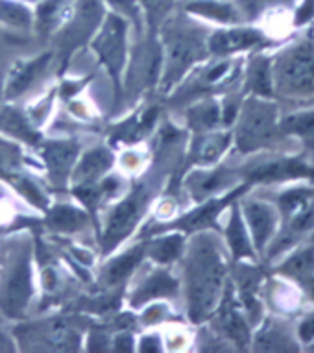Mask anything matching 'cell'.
I'll use <instances>...</instances> for the list:
<instances>
[{"instance_id": "6da1fadb", "label": "cell", "mask_w": 314, "mask_h": 353, "mask_svg": "<svg viewBox=\"0 0 314 353\" xmlns=\"http://www.w3.org/2000/svg\"><path fill=\"white\" fill-rule=\"evenodd\" d=\"M273 93L283 100L314 99V39L292 43L272 58Z\"/></svg>"}, {"instance_id": "7a4b0ae2", "label": "cell", "mask_w": 314, "mask_h": 353, "mask_svg": "<svg viewBox=\"0 0 314 353\" xmlns=\"http://www.w3.org/2000/svg\"><path fill=\"white\" fill-rule=\"evenodd\" d=\"M285 139L280 130V105L273 99L250 97L240 111L237 146L242 154L272 148Z\"/></svg>"}, {"instance_id": "3957f363", "label": "cell", "mask_w": 314, "mask_h": 353, "mask_svg": "<svg viewBox=\"0 0 314 353\" xmlns=\"http://www.w3.org/2000/svg\"><path fill=\"white\" fill-rule=\"evenodd\" d=\"M226 267L222 263L218 250L211 243L200 246L191 270V300L192 316L204 319L215 307L224 285Z\"/></svg>"}, {"instance_id": "277c9868", "label": "cell", "mask_w": 314, "mask_h": 353, "mask_svg": "<svg viewBox=\"0 0 314 353\" xmlns=\"http://www.w3.org/2000/svg\"><path fill=\"white\" fill-rule=\"evenodd\" d=\"M244 174L248 183H289V181L314 183V165L308 161L305 154L264 157L246 168Z\"/></svg>"}, {"instance_id": "5b68a950", "label": "cell", "mask_w": 314, "mask_h": 353, "mask_svg": "<svg viewBox=\"0 0 314 353\" xmlns=\"http://www.w3.org/2000/svg\"><path fill=\"white\" fill-rule=\"evenodd\" d=\"M242 216H244V222L248 226V232H250L251 243L255 246V252L262 254L264 250H268L273 237L280 232V209H278L275 203L251 200V202L244 203Z\"/></svg>"}, {"instance_id": "8992f818", "label": "cell", "mask_w": 314, "mask_h": 353, "mask_svg": "<svg viewBox=\"0 0 314 353\" xmlns=\"http://www.w3.org/2000/svg\"><path fill=\"white\" fill-rule=\"evenodd\" d=\"M275 272L300 287L303 294L314 301V246L296 244L286 252V257Z\"/></svg>"}, {"instance_id": "52a82bcc", "label": "cell", "mask_w": 314, "mask_h": 353, "mask_svg": "<svg viewBox=\"0 0 314 353\" xmlns=\"http://www.w3.org/2000/svg\"><path fill=\"white\" fill-rule=\"evenodd\" d=\"M273 41H270L261 30L255 28H233L226 32H216L211 37L209 47L215 54H233L250 48L270 47Z\"/></svg>"}, {"instance_id": "ba28073f", "label": "cell", "mask_w": 314, "mask_h": 353, "mask_svg": "<svg viewBox=\"0 0 314 353\" xmlns=\"http://www.w3.org/2000/svg\"><path fill=\"white\" fill-rule=\"evenodd\" d=\"M257 352H300L297 336H292L289 327L280 322L266 320L253 339Z\"/></svg>"}, {"instance_id": "9c48e42d", "label": "cell", "mask_w": 314, "mask_h": 353, "mask_svg": "<svg viewBox=\"0 0 314 353\" xmlns=\"http://www.w3.org/2000/svg\"><path fill=\"white\" fill-rule=\"evenodd\" d=\"M246 89L251 97L261 99H275L273 93V72L272 58L268 56H257L251 59L248 67V78H246Z\"/></svg>"}, {"instance_id": "30bf717a", "label": "cell", "mask_w": 314, "mask_h": 353, "mask_svg": "<svg viewBox=\"0 0 314 353\" xmlns=\"http://www.w3.org/2000/svg\"><path fill=\"white\" fill-rule=\"evenodd\" d=\"M280 130L285 137L300 139L307 150H314V110H300L280 117Z\"/></svg>"}, {"instance_id": "8fae6325", "label": "cell", "mask_w": 314, "mask_h": 353, "mask_svg": "<svg viewBox=\"0 0 314 353\" xmlns=\"http://www.w3.org/2000/svg\"><path fill=\"white\" fill-rule=\"evenodd\" d=\"M227 243L231 248L235 259H253L255 257V246L251 243L250 232L246 226L244 216L239 208L233 209L229 226H227Z\"/></svg>"}, {"instance_id": "7c38bea8", "label": "cell", "mask_w": 314, "mask_h": 353, "mask_svg": "<svg viewBox=\"0 0 314 353\" xmlns=\"http://www.w3.org/2000/svg\"><path fill=\"white\" fill-rule=\"evenodd\" d=\"M224 330L233 341L237 342L240 347H246L251 341V331L248 327V322L237 309V301L233 296V289L226 290V303H224Z\"/></svg>"}, {"instance_id": "4fadbf2b", "label": "cell", "mask_w": 314, "mask_h": 353, "mask_svg": "<svg viewBox=\"0 0 314 353\" xmlns=\"http://www.w3.org/2000/svg\"><path fill=\"white\" fill-rule=\"evenodd\" d=\"M242 278H240V301L244 305L246 313L250 314V319L253 324H257L261 320V300L257 296V290L261 287L262 272L257 268L246 267L242 268Z\"/></svg>"}, {"instance_id": "5bb4252c", "label": "cell", "mask_w": 314, "mask_h": 353, "mask_svg": "<svg viewBox=\"0 0 314 353\" xmlns=\"http://www.w3.org/2000/svg\"><path fill=\"white\" fill-rule=\"evenodd\" d=\"M189 10L194 13H200V15H204V17L220 21V23H233V21L239 19L237 10H235L231 4H227V2L204 0V2H194L192 6H189Z\"/></svg>"}, {"instance_id": "9a60e30c", "label": "cell", "mask_w": 314, "mask_h": 353, "mask_svg": "<svg viewBox=\"0 0 314 353\" xmlns=\"http://www.w3.org/2000/svg\"><path fill=\"white\" fill-rule=\"evenodd\" d=\"M231 143V135H211L207 139L202 141V145L198 148V157L200 161L211 163L220 157V154L226 150L227 146Z\"/></svg>"}, {"instance_id": "2e32d148", "label": "cell", "mask_w": 314, "mask_h": 353, "mask_svg": "<svg viewBox=\"0 0 314 353\" xmlns=\"http://www.w3.org/2000/svg\"><path fill=\"white\" fill-rule=\"evenodd\" d=\"M296 336L300 344L303 346H311L314 342V311L313 313H307L302 319V322L297 324Z\"/></svg>"}, {"instance_id": "e0dca14e", "label": "cell", "mask_w": 314, "mask_h": 353, "mask_svg": "<svg viewBox=\"0 0 314 353\" xmlns=\"http://www.w3.org/2000/svg\"><path fill=\"white\" fill-rule=\"evenodd\" d=\"M143 2H145V6L148 8V12L151 13L163 12L165 8L170 4V0H143Z\"/></svg>"}]
</instances>
